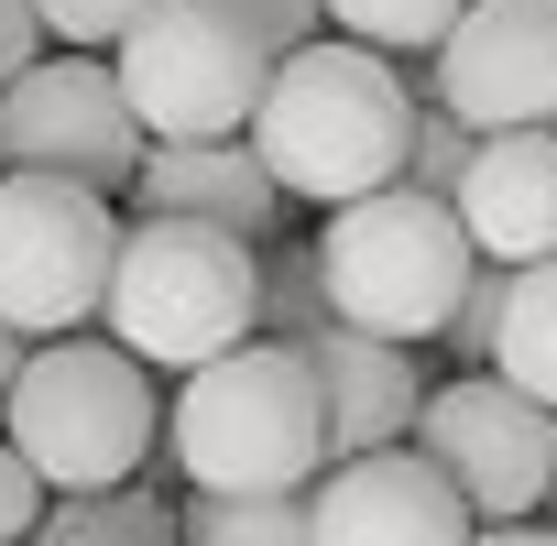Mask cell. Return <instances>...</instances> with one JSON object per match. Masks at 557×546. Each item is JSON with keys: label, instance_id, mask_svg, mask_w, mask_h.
<instances>
[{"label": "cell", "instance_id": "obj_1", "mask_svg": "<svg viewBox=\"0 0 557 546\" xmlns=\"http://www.w3.org/2000/svg\"><path fill=\"white\" fill-rule=\"evenodd\" d=\"M416 88L394 55L350 45V34H318L296 55H273L262 77V110H251V153L285 197H318V208H350V197H383L405 186V142H416Z\"/></svg>", "mask_w": 557, "mask_h": 546}, {"label": "cell", "instance_id": "obj_2", "mask_svg": "<svg viewBox=\"0 0 557 546\" xmlns=\"http://www.w3.org/2000/svg\"><path fill=\"white\" fill-rule=\"evenodd\" d=\"M164 448L197 492H307L329 470L318 372L296 339H240L164 405Z\"/></svg>", "mask_w": 557, "mask_h": 546}, {"label": "cell", "instance_id": "obj_3", "mask_svg": "<svg viewBox=\"0 0 557 546\" xmlns=\"http://www.w3.org/2000/svg\"><path fill=\"white\" fill-rule=\"evenodd\" d=\"M99 318L143 372H208L219 350L262 339V251L197 219H121Z\"/></svg>", "mask_w": 557, "mask_h": 546}, {"label": "cell", "instance_id": "obj_4", "mask_svg": "<svg viewBox=\"0 0 557 546\" xmlns=\"http://www.w3.org/2000/svg\"><path fill=\"white\" fill-rule=\"evenodd\" d=\"M0 437L12 459L45 481V492H110V481H143L153 437H164V405H153V372L121 350V339H34L12 394H0Z\"/></svg>", "mask_w": 557, "mask_h": 546}, {"label": "cell", "instance_id": "obj_5", "mask_svg": "<svg viewBox=\"0 0 557 546\" xmlns=\"http://www.w3.org/2000/svg\"><path fill=\"white\" fill-rule=\"evenodd\" d=\"M470 273H481V251H470L459 208L426 197V186L350 197V208H329V229H318L329 318L361 328V339H394V350H416V339L448 328V307H459Z\"/></svg>", "mask_w": 557, "mask_h": 546}, {"label": "cell", "instance_id": "obj_6", "mask_svg": "<svg viewBox=\"0 0 557 546\" xmlns=\"http://www.w3.org/2000/svg\"><path fill=\"white\" fill-rule=\"evenodd\" d=\"M110 77L143 121V142H240L273 77V45L219 12V0H153V12L110 45Z\"/></svg>", "mask_w": 557, "mask_h": 546}, {"label": "cell", "instance_id": "obj_7", "mask_svg": "<svg viewBox=\"0 0 557 546\" xmlns=\"http://www.w3.org/2000/svg\"><path fill=\"white\" fill-rule=\"evenodd\" d=\"M121 208L66 175H0V318L23 339H77L110 296Z\"/></svg>", "mask_w": 557, "mask_h": 546}, {"label": "cell", "instance_id": "obj_8", "mask_svg": "<svg viewBox=\"0 0 557 546\" xmlns=\"http://www.w3.org/2000/svg\"><path fill=\"white\" fill-rule=\"evenodd\" d=\"M416 459H437V481L470 502V524H535L546 481H557V415L535 394H513L503 372H459L416 405Z\"/></svg>", "mask_w": 557, "mask_h": 546}, {"label": "cell", "instance_id": "obj_9", "mask_svg": "<svg viewBox=\"0 0 557 546\" xmlns=\"http://www.w3.org/2000/svg\"><path fill=\"white\" fill-rule=\"evenodd\" d=\"M0 175H66L88 197H132L143 121H132L110 55H34L0 88Z\"/></svg>", "mask_w": 557, "mask_h": 546}, {"label": "cell", "instance_id": "obj_10", "mask_svg": "<svg viewBox=\"0 0 557 546\" xmlns=\"http://www.w3.org/2000/svg\"><path fill=\"white\" fill-rule=\"evenodd\" d=\"M426 99L459 132H557V0H470L426 55Z\"/></svg>", "mask_w": 557, "mask_h": 546}, {"label": "cell", "instance_id": "obj_11", "mask_svg": "<svg viewBox=\"0 0 557 546\" xmlns=\"http://www.w3.org/2000/svg\"><path fill=\"white\" fill-rule=\"evenodd\" d=\"M307 546H470V502L416 448H361L307 481Z\"/></svg>", "mask_w": 557, "mask_h": 546}, {"label": "cell", "instance_id": "obj_12", "mask_svg": "<svg viewBox=\"0 0 557 546\" xmlns=\"http://www.w3.org/2000/svg\"><path fill=\"white\" fill-rule=\"evenodd\" d=\"M448 208L481 262H503V273L557 262V132H481Z\"/></svg>", "mask_w": 557, "mask_h": 546}, {"label": "cell", "instance_id": "obj_13", "mask_svg": "<svg viewBox=\"0 0 557 546\" xmlns=\"http://www.w3.org/2000/svg\"><path fill=\"white\" fill-rule=\"evenodd\" d=\"M307 350V372H318V415H329V459H361V448H405L416 437V405H426V383H416V361L394 350V339H361V328H318V339H296Z\"/></svg>", "mask_w": 557, "mask_h": 546}, {"label": "cell", "instance_id": "obj_14", "mask_svg": "<svg viewBox=\"0 0 557 546\" xmlns=\"http://www.w3.org/2000/svg\"><path fill=\"white\" fill-rule=\"evenodd\" d=\"M285 186L262 175L251 142H143V175H132V219H197V229H230V240H262Z\"/></svg>", "mask_w": 557, "mask_h": 546}, {"label": "cell", "instance_id": "obj_15", "mask_svg": "<svg viewBox=\"0 0 557 546\" xmlns=\"http://www.w3.org/2000/svg\"><path fill=\"white\" fill-rule=\"evenodd\" d=\"M492 372L557 415V262H524L513 285H503V339H492Z\"/></svg>", "mask_w": 557, "mask_h": 546}, {"label": "cell", "instance_id": "obj_16", "mask_svg": "<svg viewBox=\"0 0 557 546\" xmlns=\"http://www.w3.org/2000/svg\"><path fill=\"white\" fill-rule=\"evenodd\" d=\"M175 546H307V492H186Z\"/></svg>", "mask_w": 557, "mask_h": 546}, {"label": "cell", "instance_id": "obj_17", "mask_svg": "<svg viewBox=\"0 0 557 546\" xmlns=\"http://www.w3.org/2000/svg\"><path fill=\"white\" fill-rule=\"evenodd\" d=\"M329 12V34H350V45H372V55H437L448 45V23L470 12V0H318Z\"/></svg>", "mask_w": 557, "mask_h": 546}, {"label": "cell", "instance_id": "obj_18", "mask_svg": "<svg viewBox=\"0 0 557 546\" xmlns=\"http://www.w3.org/2000/svg\"><path fill=\"white\" fill-rule=\"evenodd\" d=\"M329 328V285H318V251L262 262V339H318Z\"/></svg>", "mask_w": 557, "mask_h": 546}, {"label": "cell", "instance_id": "obj_19", "mask_svg": "<svg viewBox=\"0 0 557 546\" xmlns=\"http://www.w3.org/2000/svg\"><path fill=\"white\" fill-rule=\"evenodd\" d=\"M143 12H153V0H34V23H45L66 55H110Z\"/></svg>", "mask_w": 557, "mask_h": 546}, {"label": "cell", "instance_id": "obj_20", "mask_svg": "<svg viewBox=\"0 0 557 546\" xmlns=\"http://www.w3.org/2000/svg\"><path fill=\"white\" fill-rule=\"evenodd\" d=\"M503 285H513V273H503V262H481L470 285H459V307H448V328H437L470 372H492V339H503Z\"/></svg>", "mask_w": 557, "mask_h": 546}, {"label": "cell", "instance_id": "obj_21", "mask_svg": "<svg viewBox=\"0 0 557 546\" xmlns=\"http://www.w3.org/2000/svg\"><path fill=\"white\" fill-rule=\"evenodd\" d=\"M470 142H481V132H459V121L426 99V110H416V142H405V186L448 197V186H459V164H470Z\"/></svg>", "mask_w": 557, "mask_h": 546}, {"label": "cell", "instance_id": "obj_22", "mask_svg": "<svg viewBox=\"0 0 557 546\" xmlns=\"http://www.w3.org/2000/svg\"><path fill=\"white\" fill-rule=\"evenodd\" d=\"M219 12H240L273 55H296V45H318V34H329V12H318V0H219Z\"/></svg>", "mask_w": 557, "mask_h": 546}, {"label": "cell", "instance_id": "obj_23", "mask_svg": "<svg viewBox=\"0 0 557 546\" xmlns=\"http://www.w3.org/2000/svg\"><path fill=\"white\" fill-rule=\"evenodd\" d=\"M34 524H45V481L12 459V437H0V546H23Z\"/></svg>", "mask_w": 557, "mask_h": 546}, {"label": "cell", "instance_id": "obj_24", "mask_svg": "<svg viewBox=\"0 0 557 546\" xmlns=\"http://www.w3.org/2000/svg\"><path fill=\"white\" fill-rule=\"evenodd\" d=\"M34 55H45V23H34V0H0V88H12Z\"/></svg>", "mask_w": 557, "mask_h": 546}, {"label": "cell", "instance_id": "obj_25", "mask_svg": "<svg viewBox=\"0 0 557 546\" xmlns=\"http://www.w3.org/2000/svg\"><path fill=\"white\" fill-rule=\"evenodd\" d=\"M470 546H557V524H470Z\"/></svg>", "mask_w": 557, "mask_h": 546}, {"label": "cell", "instance_id": "obj_26", "mask_svg": "<svg viewBox=\"0 0 557 546\" xmlns=\"http://www.w3.org/2000/svg\"><path fill=\"white\" fill-rule=\"evenodd\" d=\"M45 546H143V535H88V524H45Z\"/></svg>", "mask_w": 557, "mask_h": 546}, {"label": "cell", "instance_id": "obj_27", "mask_svg": "<svg viewBox=\"0 0 557 546\" xmlns=\"http://www.w3.org/2000/svg\"><path fill=\"white\" fill-rule=\"evenodd\" d=\"M23 350H34V339H23L12 318H0V394H12V372H23Z\"/></svg>", "mask_w": 557, "mask_h": 546}, {"label": "cell", "instance_id": "obj_28", "mask_svg": "<svg viewBox=\"0 0 557 546\" xmlns=\"http://www.w3.org/2000/svg\"><path fill=\"white\" fill-rule=\"evenodd\" d=\"M546 524H557V481H546Z\"/></svg>", "mask_w": 557, "mask_h": 546}]
</instances>
